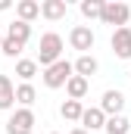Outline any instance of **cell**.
Here are the masks:
<instances>
[{"label": "cell", "mask_w": 131, "mask_h": 134, "mask_svg": "<svg viewBox=\"0 0 131 134\" xmlns=\"http://www.w3.org/2000/svg\"><path fill=\"white\" fill-rule=\"evenodd\" d=\"M63 59V37L56 31H47L41 37V47H37V66L50 69L53 63H59Z\"/></svg>", "instance_id": "cell-1"}, {"label": "cell", "mask_w": 131, "mask_h": 134, "mask_svg": "<svg viewBox=\"0 0 131 134\" xmlns=\"http://www.w3.org/2000/svg\"><path fill=\"white\" fill-rule=\"evenodd\" d=\"M75 75V63H66V59H59V63H53L50 69H44V84L50 87V91H56V87H66L69 84V78Z\"/></svg>", "instance_id": "cell-2"}, {"label": "cell", "mask_w": 131, "mask_h": 134, "mask_svg": "<svg viewBox=\"0 0 131 134\" xmlns=\"http://www.w3.org/2000/svg\"><path fill=\"white\" fill-rule=\"evenodd\" d=\"M131 19V6L128 3H116V0H109V3H103V16H100V22L103 25H116V28H125Z\"/></svg>", "instance_id": "cell-3"}, {"label": "cell", "mask_w": 131, "mask_h": 134, "mask_svg": "<svg viewBox=\"0 0 131 134\" xmlns=\"http://www.w3.org/2000/svg\"><path fill=\"white\" fill-rule=\"evenodd\" d=\"M34 128V112L31 109H16L6 122V134H31Z\"/></svg>", "instance_id": "cell-4"}, {"label": "cell", "mask_w": 131, "mask_h": 134, "mask_svg": "<svg viewBox=\"0 0 131 134\" xmlns=\"http://www.w3.org/2000/svg\"><path fill=\"white\" fill-rule=\"evenodd\" d=\"M69 44H72V50H81V56H88V50L94 47V31L88 25H75L69 31Z\"/></svg>", "instance_id": "cell-5"}, {"label": "cell", "mask_w": 131, "mask_h": 134, "mask_svg": "<svg viewBox=\"0 0 131 134\" xmlns=\"http://www.w3.org/2000/svg\"><path fill=\"white\" fill-rule=\"evenodd\" d=\"M112 50L119 59H131V28H116L112 31Z\"/></svg>", "instance_id": "cell-6"}, {"label": "cell", "mask_w": 131, "mask_h": 134, "mask_svg": "<svg viewBox=\"0 0 131 134\" xmlns=\"http://www.w3.org/2000/svg\"><path fill=\"white\" fill-rule=\"evenodd\" d=\"M100 109L112 119V115H122V109H125V94L122 91H106L103 94V100H100Z\"/></svg>", "instance_id": "cell-7"}, {"label": "cell", "mask_w": 131, "mask_h": 134, "mask_svg": "<svg viewBox=\"0 0 131 134\" xmlns=\"http://www.w3.org/2000/svg\"><path fill=\"white\" fill-rule=\"evenodd\" d=\"M106 112L100 109V106H91V109H84V115H81V128L84 131H97V128H106Z\"/></svg>", "instance_id": "cell-8"}, {"label": "cell", "mask_w": 131, "mask_h": 134, "mask_svg": "<svg viewBox=\"0 0 131 134\" xmlns=\"http://www.w3.org/2000/svg\"><path fill=\"white\" fill-rule=\"evenodd\" d=\"M6 37L25 47V44H28V37H31V25H28V22H22V19H16V22H9V28H6Z\"/></svg>", "instance_id": "cell-9"}, {"label": "cell", "mask_w": 131, "mask_h": 134, "mask_svg": "<svg viewBox=\"0 0 131 134\" xmlns=\"http://www.w3.org/2000/svg\"><path fill=\"white\" fill-rule=\"evenodd\" d=\"M66 0H41V16L44 19H50V22H56V19H63L66 16Z\"/></svg>", "instance_id": "cell-10"}, {"label": "cell", "mask_w": 131, "mask_h": 134, "mask_svg": "<svg viewBox=\"0 0 131 134\" xmlns=\"http://www.w3.org/2000/svg\"><path fill=\"white\" fill-rule=\"evenodd\" d=\"M16 16L31 25L34 19L41 16V3H37V0H19V3H16Z\"/></svg>", "instance_id": "cell-11"}, {"label": "cell", "mask_w": 131, "mask_h": 134, "mask_svg": "<svg viewBox=\"0 0 131 134\" xmlns=\"http://www.w3.org/2000/svg\"><path fill=\"white\" fill-rule=\"evenodd\" d=\"M88 78H81V75H72L69 78V84H66V94H69V100H84V94H88Z\"/></svg>", "instance_id": "cell-12"}, {"label": "cell", "mask_w": 131, "mask_h": 134, "mask_svg": "<svg viewBox=\"0 0 131 134\" xmlns=\"http://www.w3.org/2000/svg\"><path fill=\"white\" fill-rule=\"evenodd\" d=\"M16 103V84L9 81V75H0V109H9Z\"/></svg>", "instance_id": "cell-13"}, {"label": "cell", "mask_w": 131, "mask_h": 134, "mask_svg": "<svg viewBox=\"0 0 131 134\" xmlns=\"http://www.w3.org/2000/svg\"><path fill=\"white\" fill-rule=\"evenodd\" d=\"M97 59L88 53V56H78L75 59V75H81V78H91V75H97Z\"/></svg>", "instance_id": "cell-14"}, {"label": "cell", "mask_w": 131, "mask_h": 134, "mask_svg": "<svg viewBox=\"0 0 131 134\" xmlns=\"http://www.w3.org/2000/svg\"><path fill=\"white\" fill-rule=\"evenodd\" d=\"M34 100H37V91H34V84L22 81V84L16 87V103H22V109H28Z\"/></svg>", "instance_id": "cell-15"}, {"label": "cell", "mask_w": 131, "mask_h": 134, "mask_svg": "<svg viewBox=\"0 0 131 134\" xmlns=\"http://www.w3.org/2000/svg\"><path fill=\"white\" fill-rule=\"evenodd\" d=\"M59 112H63V119H69V122H81L84 106H81V100H66L63 106H59Z\"/></svg>", "instance_id": "cell-16"}, {"label": "cell", "mask_w": 131, "mask_h": 134, "mask_svg": "<svg viewBox=\"0 0 131 134\" xmlns=\"http://www.w3.org/2000/svg\"><path fill=\"white\" fill-rule=\"evenodd\" d=\"M16 75L31 84V78L37 75V59H19V63H16Z\"/></svg>", "instance_id": "cell-17"}, {"label": "cell", "mask_w": 131, "mask_h": 134, "mask_svg": "<svg viewBox=\"0 0 131 134\" xmlns=\"http://www.w3.org/2000/svg\"><path fill=\"white\" fill-rule=\"evenodd\" d=\"M131 122L125 115H112V119H106V134H128Z\"/></svg>", "instance_id": "cell-18"}, {"label": "cell", "mask_w": 131, "mask_h": 134, "mask_svg": "<svg viewBox=\"0 0 131 134\" xmlns=\"http://www.w3.org/2000/svg\"><path fill=\"white\" fill-rule=\"evenodd\" d=\"M81 16L84 19H100L103 16V0H81Z\"/></svg>", "instance_id": "cell-19"}, {"label": "cell", "mask_w": 131, "mask_h": 134, "mask_svg": "<svg viewBox=\"0 0 131 134\" xmlns=\"http://www.w3.org/2000/svg\"><path fill=\"white\" fill-rule=\"evenodd\" d=\"M9 6H13L9 0H0V13H3V9H9Z\"/></svg>", "instance_id": "cell-20"}, {"label": "cell", "mask_w": 131, "mask_h": 134, "mask_svg": "<svg viewBox=\"0 0 131 134\" xmlns=\"http://www.w3.org/2000/svg\"><path fill=\"white\" fill-rule=\"evenodd\" d=\"M69 134H91V131H84V128H72Z\"/></svg>", "instance_id": "cell-21"}, {"label": "cell", "mask_w": 131, "mask_h": 134, "mask_svg": "<svg viewBox=\"0 0 131 134\" xmlns=\"http://www.w3.org/2000/svg\"><path fill=\"white\" fill-rule=\"evenodd\" d=\"M3 41H6V34H0V50H3Z\"/></svg>", "instance_id": "cell-22"}, {"label": "cell", "mask_w": 131, "mask_h": 134, "mask_svg": "<svg viewBox=\"0 0 131 134\" xmlns=\"http://www.w3.org/2000/svg\"><path fill=\"white\" fill-rule=\"evenodd\" d=\"M50 134H59V131H50Z\"/></svg>", "instance_id": "cell-23"}]
</instances>
